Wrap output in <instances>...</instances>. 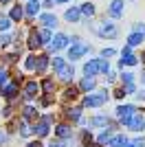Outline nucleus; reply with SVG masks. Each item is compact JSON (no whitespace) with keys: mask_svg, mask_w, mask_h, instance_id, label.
Segmentation results:
<instances>
[{"mask_svg":"<svg viewBox=\"0 0 145 147\" xmlns=\"http://www.w3.org/2000/svg\"><path fill=\"white\" fill-rule=\"evenodd\" d=\"M42 46V40H40V33L37 31H31V35H29V49L31 51H35Z\"/></svg>","mask_w":145,"mask_h":147,"instance_id":"dca6fc26","label":"nucleus"},{"mask_svg":"<svg viewBox=\"0 0 145 147\" xmlns=\"http://www.w3.org/2000/svg\"><path fill=\"white\" fill-rule=\"evenodd\" d=\"M125 143H127V138H125V136L117 134V136H112V138L108 141V145H110V147H125Z\"/></svg>","mask_w":145,"mask_h":147,"instance_id":"393cba45","label":"nucleus"},{"mask_svg":"<svg viewBox=\"0 0 145 147\" xmlns=\"http://www.w3.org/2000/svg\"><path fill=\"white\" fill-rule=\"evenodd\" d=\"M7 18L11 20V22H20V20L24 18V9L20 5H13L11 7V11H9V16H7Z\"/></svg>","mask_w":145,"mask_h":147,"instance_id":"2eb2a0df","label":"nucleus"},{"mask_svg":"<svg viewBox=\"0 0 145 147\" xmlns=\"http://www.w3.org/2000/svg\"><path fill=\"white\" fill-rule=\"evenodd\" d=\"M88 125L90 127H108V117H92Z\"/></svg>","mask_w":145,"mask_h":147,"instance_id":"5701e85b","label":"nucleus"},{"mask_svg":"<svg viewBox=\"0 0 145 147\" xmlns=\"http://www.w3.org/2000/svg\"><path fill=\"white\" fill-rule=\"evenodd\" d=\"M115 97L117 99H123V97H125V90H123V88H117V90H115Z\"/></svg>","mask_w":145,"mask_h":147,"instance_id":"37998d69","label":"nucleus"},{"mask_svg":"<svg viewBox=\"0 0 145 147\" xmlns=\"http://www.w3.org/2000/svg\"><path fill=\"white\" fill-rule=\"evenodd\" d=\"M108 101V90H99V92H90L88 97H84V108H99Z\"/></svg>","mask_w":145,"mask_h":147,"instance_id":"f257e3e1","label":"nucleus"},{"mask_svg":"<svg viewBox=\"0 0 145 147\" xmlns=\"http://www.w3.org/2000/svg\"><path fill=\"white\" fill-rule=\"evenodd\" d=\"M46 68H48V55L35 57V73L37 75H44V73H46Z\"/></svg>","mask_w":145,"mask_h":147,"instance_id":"ddd939ff","label":"nucleus"},{"mask_svg":"<svg viewBox=\"0 0 145 147\" xmlns=\"http://www.w3.org/2000/svg\"><path fill=\"white\" fill-rule=\"evenodd\" d=\"M64 66H66V64H64V59H62V57H53V59H51V68H53L55 73H60Z\"/></svg>","mask_w":145,"mask_h":147,"instance_id":"c756f323","label":"nucleus"},{"mask_svg":"<svg viewBox=\"0 0 145 147\" xmlns=\"http://www.w3.org/2000/svg\"><path fill=\"white\" fill-rule=\"evenodd\" d=\"M51 37H53V35H51V29H42V31H40V40H42V44H48V42H51Z\"/></svg>","mask_w":145,"mask_h":147,"instance_id":"72a5a7b5","label":"nucleus"},{"mask_svg":"<svg viewBox=\"0 0 145 147\" xmlns=\"http://www.w3.org/2000/svg\"><path fill=\"white\" fill-rule=\"evenodd\" d=\"M121 79H123V86H125V84H132V81H134V75L132 73H123V75H121Z\"/></svg>","mask_w":145,"mask_h":147,"instance_id":"e433bc0d","label":"nucleus"},{"mask_svg":"<svg viewBox=\"0 0 145 147\" xmlns=\"http://www.w3.org/2000/svg\"><path fill=\"white\" fill-rule=\"evenodd\" d=\"M121 123H123L127 129H132V132H141V129L145 127V117L139 114V112H134L130 119H125V121H121Z\"/></svg>","mask_w":145,"mask_h":147,"instance_id":"f03ea898","label":"nucleus"},{"mask_svg":"<svg viewBox=\"0 0 145 147\" xmlns=\"http://www.w3.org/2000/svg\"><path fill=\"white\" fill-rule=\"evenodd\" d=\"M24 68H26V70H35V55H29V57H26Z\"/></svg>","mask_w":145,"mask_h":147,"instance_id":"f704fd0d","label":"nucleus"},{"mask_svg":"<svg viewBox=\"0 0 145 147\" xmlns=\"http://www.w3.org/2000/svg\"><path fill=\"white\" fill-rule=\"evenodd\" d=\"M123 90H125V94H134V92H136V86H134V81H132V84H125V86H123Z\"/></svg>","mask_w":145,"mask_h":147,"instance_id":"4c0bfd02","label":"nucleus"},{"mask_svg":"<svg viewBox=\"0 0 145 147\" xmlns=\"http://www.w3.org/2000/svg\"><path fill=\"white\" fill-rule=\"evenodd\" d=\"M88 51H92V46H86V44L75 42V44L70 46V51H68V59H70V61H77L79 57L84 55V53H88Z\"/></svg>","mask_w":145,"mask_h":147,"instance_id":"7ed1b4c3","label":"nucleus"},{"mask_svg":"<svg viewBox=\"0 0 145 147\" xmlns=\"http://www.w3.org/2000/svg\"><path fill=\"white\" fill-rule=\"evenodd\" d=\"M136 33H141V35H145V24H136Z\"/></svg>","mask_w":145,"mask_h":147,"instance_id":"a18cd8bd","label":"nucleus"},{"mask_svg":"<svg viewBox=\"0 0 145 147\" xmlns=\"http://www.w3.org/2000/svg\"><path fill=\"white\" fill-rule=\"evenodd\" d=\"M29 134H31V127H26V125L22 123V129H20V136H29Z\"/></svg>","mask_w":145,"mask_h":147,"instance_id":"c03bdc74","label":"nucleus"},{"mask_svg":"<svg viewBox=\"0 0 145 147\" xmlns=\"http://www.w3.org/2000/svg\"><path fill=\"white\" fill-rule=\"evenodd\" d=\"M123 5H125V0H112V2H110V9H108V16L110 18H121Z\"/></svg>","mask_w":145,"mask_h":147,"instance_id":"1a4fd4ad","label":"nucleus"},{"mask_svg":"<svg viewBox=\"0 0 145 147\" xmlns=\"http://www.w3.org/2000/svg\"><path fill=\"white\" fill-rule=\"evenodd\" d=\"M0 2H2V5H7V2H11V0H0Z\"/></svg>","mask_w":145,"mask_h":147,"instance_id":"603ef678","label":"nucleus"},{"mask_svg":"<svg viewBox=\"0 0 145 147\" xmlns=\"http://www.w3.org/2000/svg\"><path fill=\"white\" fill-rule=\"evenodd\" d=\"M44 7H46V9H51V7H53V0H44Z\"/></svg>","mask_w":145,"mask_h":147,"instance_id":"09e8293b","label":"nucleus"},{"mask_svg":"<svg viewBox=\"0 0 145 147\" xmlns=\"http://www.w3.org/2000/svg\"><path fill=\"white\" fill-rule=\"evenodd\" d=\"M66 119L68 121H79L81 119V108H66Z\"/></svg>","mask_w":145,"mask_h":147,"instance_id":"a211bd4d","label":"nucleus"},{"mask_svg":"<svg viewBox=\"0 0 145 147\" xmlns=\"http://www.w3.org/2000/svg\"><path fill=\"white\" fill-rule=\"evenodd\" d=\"M2 143H7V134L5 132H0V145H2Z\"/></svg>","mask_w":145,"mask_h":147,"instance_id":"de8ad7c7","label":"nucleus"},{"mask_svg":"<svg viewBox=\"0 0 145 147\" xmlns=\"http://www.w3.org/2000/svg\"><path fill=\"white\" fill-rule=\"evenodd\" d=\"M141 57H143V64H145V53H143V55H141Z\"/></svg>","mask_w":145,"mask_h":147,"instance_id":"5fc2aeb1","label":"nucleus"},{"mask_svg":"<svg viewBox=\"0 0 145 147\" xmlns=\"http://www.w3.org/2000/svg\"><path fill=\"white\" fill-rule=\"evenodd\" d=\"M79 13H81V16H88V18H92V16H95V5H90V2H84V5L79 7Z\"/></svg>","mask_w":145,"mask_h":147,"instance_id":"bb28decb","label":"nucleus"},{"mask_svg":"<svg viewBox=\"0 0 145 147\" xmlns=\"http://www.w3.org/2000/svg\"><path fill=\"white\" fill-rule=\"evenodd\" d=\"M22 9H24V16H26L29 20H33L37 16V11H40V2H37V0H31L29 5L22 7Z\"/></svg>","mask_w":145,"mask_h":147,"instance_id":"9b49d317","label":"nucleus"},{"mask_svg":"<svg viewBox=\"0 0 145 147\" xmlns=\"http://www.w3.org/2000/svg\"><path fill=\"white\" fill-rule=\"evenodd\" d=\"M48 147H66V143L62 141V138H55V141L51 143V145H48Z\"/></svg>","mask_w":145,"mask_h":147,"instance_id":"a19ab883","label":"nucleus"},{"mask_svg":"<svg viewBox=\"0 0 145 147\" xmlns=\"http://www.w3.org/2000/svg\"><path fill=\"white\" fill-rule=\"evenodd\" d=\"M53 88H55V81L48 77V79H44L42 81V86H40V90H44L46 94H53Z\"/></svg>","mask_w":145,"mask_h":147,"instance_id":"c85d7f7f","label":"nucleus"},{"mask_svg":"<svg viewBox=\"0 0 145 147\" xmlns=\"http://www.w3.org/2000/svg\"><path fill=\"white\" fill-rule=\"evenodd\" d=\"M95 77H84V79L79 81V92H92L95 90Z\"/></svg>","mask_w":145,"mask_h":147,"instance_id":"4468645a","label":"nucleus"},{"mask_svg":"<svg viewBox=\"0 0 145 147\" xmlns=\"http://www.w3.org/2000/svg\"><path fill=\"white\" fill-rule=\"evenodd\" d=\"M110 138H112V134H110V132H108V129H106V132H101V136H99V138H97V145H106V143H108L110 141Z\"/></svg>","mask_w":145,"mask_h":147,"instance_id":"2f4dec72","label":"nucleus"},{"mask_svg":"<svg viewBox=\"0 0 145 147\" xmlns=\"http://www.w3.org/2000/svg\"><path fill=\"white\" fill-rule=\"evenodd\" d=\"M40 20L44 22L46 29H55V26H57V18H55L53 13H44V16H40Z\"/></svg>","mask_w":145,"mask_h":147,"instance_id":"f3484780","label":"nucleus"},{"mask_svg":"<svg viewBox=\"0 0 145 147\" xmlns=\"http://www.w3.org/2000/svg\"><path fill=\"white\" fill-rule=\"evenodd\" d=\"M125 147H134V145H132V143H125Z\"/></svg>","mask_w":145,"mask_h":147,"instance_id":"864d4df0","label":"nucleus"},{"mask_svg":"<svg viewBox=\"0 0 145 147\" xmlns=\"http://www.w3.org/2000/svg\"><path fill=\"white\" fill-rule=\"evenodd\" d=\"M53 2H57V5H62V2H68V0H53Z\"/></svg>","mask_w":145,"mask_h":147,"instance_id":"3c124183","label":"nucleus"},{"mask_svg":"<svg viewBox=\"0 0 145 147\" xmlns=\"http://www.w3.org/2000/svg\"><path fill=\"white\" fill-rule=\"evenodd\" d=\"M9 29H11V20L7 16H0V33H7Z\"/></svg>","mask_w":145,"mask_h":147,"instance_id":"7c9ffc66","label":"nucleus"},{"mask_svg":"<svg viewBox=\"0 0 145 147\" xmlns=\"http://www.w3.org/2000/svg\"><path fill=\"white\" fill-rule=\"evenodd\" d=\"M7 79H9V73H7L5 68H0V86H2V84H7Z\"/></svg>","mask_w":145,"mask_h":147,"instance_id":"ea45409f","label":"nucleus"},{"mask_svg":"<svg viewBox=\"0 0 145 147\" xmlns=\"http://www.w3.org/2000/svg\"><path fill=\"white\" fill-rule=\"evenodd\" d=\"M79 16H81V13H79V9H77V7H72V9H66V13H64L66 22H77V20H79Z\"/></svg>","mask_w":145,"mask_h":147,"instance_id":"4be33fe9","label":"nucleus"},{"mask_svg":"<svg viewBox=\"0 0 145 147\" xmlns=\"http://www.w3.org/2000/svg\"><path fill=\"white\" fill-rule=\"evenodd\" d=\"M31 132H33V134L35 136H46L48 132H51V127H48V121H37L35 125H33V127H31Z\"/></svg>","mask_w":145,"mask_h":147,"instance_id":"0eeeda50","label":"nucleus"},{"mask_svg":"<svg viewBox=\"0 0 145 147\" xmlns=\"http://www.w3.org/2000/svg\"><path fill=\"white\" fill-rule=\"evenodd\" d=\"M143 84H145V73H143Z\"/></svg>","mask_w":145,"mask_h":147,"instance_id":"6e6d98bb","label":"nucleus"},{"mask_svg":"<svg viewBox=\"0 0 145 147\" xmlns=\"http://www.w3.org/2000/svg\"><path fill=\"white\" fill-rule=\"evenodd\" d=\"M35 94H40L37 81H26V86H24V99H33Z\"/></svg>","mask_w":145,"mask_h":147,"instance_id":"f8f14e48","label":"nucleus"},{"mask_svg":"<svg viewBox=\"0 0 145 147\" xmlns=\"http://www.w3.org/2000/svg\"><path fill=\"white\" fill-rule=\"evenodd\" d=\"M101 37H115L117 35V26L112 24V22H103L101 26H99V31H97Z\"/></svg>","mask_w":145,"mask_h":147,"instance_id":"39448f33","label":"nucleus"},{"mask_svg":"<svg viewBox=\"0 0 145 147\" xmlns=\"http://www.w3.org/2000/svg\"><path fill=\"white\" fill-rule=\"evenodd\" d=\"M139 99H141V101H145V90H141V92H139Z\"/></svg>","mask_w":145,"mask_h":147,"instance_id":"8fccbe9b","label":"nucleus"},{"mask_svg":"<svg viewBox=\"0 0 145 147\" xmlns=\"http://www.w3.org/2000/svg\"><path fill=\"white\" fill-rule=\"evenodd\" d=\"M79 97V88H75V86H68L66 90H64V101H75V99Z\"/></svg>","mask_w":145,"mask_h":147,"instance_id":"b1692460","label":"nucleus"},{"mask_svg":"<svg viewBox=\"0 0 145 147\" xmlns=\"http://www.w3.org/2000/svg\"><path fill=\"white\" fill-rule=\"evenodd\" d=\"M136 112V108L134 105H119L117 108V119H121V121H125V119H130Z\"/></svg>","mask_w":145,"mask_h":147,"instance_id":"6e6552de","label":"nucleus"},{"mask_svg":"<svg viewBox=\"0 0 145 147\" xmlns=\"http://www.w3.org/2000/svg\"><path fill=\"white\" fill-rule=\"evenodd\" d=\"M51 49H55V51H60V49H64V46H68V35H64V33H55V37H51Z\"/></svg>","mask_w":145,"mask_h":147,"instance_id":"20e7f679","label":"nucleus"},{"mask_svg":"<svg viewBox=\"0 0 145 147\" xmlns=\"http://www.w3.org/2000/svg\"><path fill=\"white\" fill-rule=\"evenodd\" d=\"M115 53H117L115 49H103V51H101V57H103V59H108V57H112Z\"/></svg>","mask_w":145,"mask_h":147,"instance_id":"58836bf2","label":"nucleus"},{"mask_svg":"<svg viewBox=\"0 0 145 147\" xmlns=\"http://www.w3.org/2000/svg\"><path fill=\"white\" fill-rule=\"evenodd\" d=\"M55 134L60 136L62 141H64V138H70L72 136V127L68 125V123H60V125H55Z\"/></svg>","mask_w":145,"mask_h":147,"instance_id":"9d476101","label":"nucleus"},{"mask_svg":"<svg viewBox=\"0 0 145 147\" xmlns=\"http://www.w3.org/2000/svg\"><path fill=\"white\" fill-rule=\"evenodd\" d=\"M18 94V81H13V84H9V86L2 90V97H7V99H13Z\"/></svg>","mask_w":145,"mask_h":147,"instance_id":"aec40b11","label":"nucleus"},{"mask_svg":"<svg viewBox=\"0 0 145 147\" xmlns=\"http://www.w3.org/2000/svg\"><path fill=\"white\" fill-rule=\"evenodd\" d=\"M99 73H103L106 77H108V73H110V64H108V59H99Z\"/></svg>","mask_w":145,"mask_h":147,"instance_id":"473e14b6","label":"nucleus"},{"mask_svg":"<svg viewBox=\"0 0 145 147\" xmlns=\"http://www.w3.org/2000/svg\"><path fill=\"white\" fill-rule=\"evenodd\" d=\"M132 145H134V147H145V138H134Z\"/></svg>","mask_w":145,"mask_h":147,"instance_id":"79ce46f5","label":"nucleus"},{"mask_svg":"<svg viewBox=\"0 0 145 147\" xmlns=\"http://www.w3.org/2000/svg\"><path fill=\"white\" fill-rule=\"evenodd\" d=\"M143 37L145 35H141V33H136V31L130 33V35H127V46H136V44H141V42H143Z\"/></svg>","mask_w":145,"mask_h":147,"instance_id":"cd10ccee","label":"nucleus"},{"mask_svg":"<svg viewBox=\"0 0 145 147\" xmlns=\"http://www.w3.org/2000/svg\"><path fill=\"white\" fill-rule=\"evenodd\" d=\"M84 75L86 77H95L99 75V59H90L84 64Z\"/></svg>","mask_w":145,"mask_h":147,"instance_id":"423d86ee","label":"nucleus"},{"mask_svg":"<svg viewBox=\"0 0 145 147\" xmlns=\"http://www.w3.org/2000/svg\"><path fill=\"white\" fill-rule=\"evenodd\" d=\"M136 66V64H139V57H134L132 53H130V55H123L121 57V61H119V66Z\"/></svg>","mask_w":145,"mask_h":147,"instance_id":"a878e982","label":"nucleus"},{"mask_svg":"<svg viewBox=\"0 0 145 147\" xmlns=\"http://www.w3.org/2000/svg\"><path fill=\"white\" fill-rule=\"evenodd\" d=\"M22 117H24V121H33V119H37V108L26 105V108L22 110Z\"/></svg>","mask_w":145,"mask_h":147,"instance_id":"412c9836","label":"nucleus"},{"mask_svg":"<svg viewBox=\"0 0 145 147\" xmlns=\"http://www.w3.org/2000/svg\"><path fill=\"white\" fill-rule=\"evenodd\" d=\"M26 147H42V143H40V141H31Z\"/></svg>","mask_w":145,"mask_h":147,"instance_id":"49530a36","label":"nucleus"},{"mask_svg":"<svg viewBox=\"0 0 145 147\" xmlns=\"http://www.w3.org/2000/svg\"><path fill=\"white\" fill-rule=\"evenodd\" d=\"M57 75H60V79H62V81H70V79H72V75H75V68H72V66H64Z\"/></svg>","mask_w":145,"mask_h":147,"instance_id":"6ab92c4d","label":"nucleus"},{"mask_svg":"<svg viewBox=\"0 0 145 147\" xmlns=\"http://www.w3.org/2000/svg\"><path fill=\"white\" fill-rule=\"evenodd\" d=\"M11 44V37L7 35V33H0V49H7Z\"/></svg>","mask_w":145,"mask_h":147,"instance_id":"c9c22d12","label":"nucleus"}]
</instances>
